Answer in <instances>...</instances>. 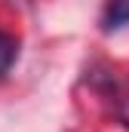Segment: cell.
Instances as JSON below:
<instances>
[{
	"label": "cell",
	"instance_id": "cell-1",
	"mask_svg": "<svg viewBox=\"0 0 129 132\" xmlns=\"http://www.w3.org/2000/svg\"><path fill=\"white\" fill-rule=\"evenodd\" d=\"M15 55H19V43H15V37H9V34L0 31V77L12 68Z\"/></svg>",
	"mask_w": 129,
	"mask_h": 132
},
{
	"label": "cell",
	"instance_id": "cell-2",
	"mask_svg": "<svg viewBox=\"0 0 129 132\" xmlns=\"http://www.w3.org/2000/svg\"><path fill=\"white\" fill-rule=\"evenodd\" d=\"M129 25V3H114V6H108L104 9V28L111 31V28H123Z\"/></svg>",
	"mask_w": 129,
	"mask_h": 132
}]
</instances>
